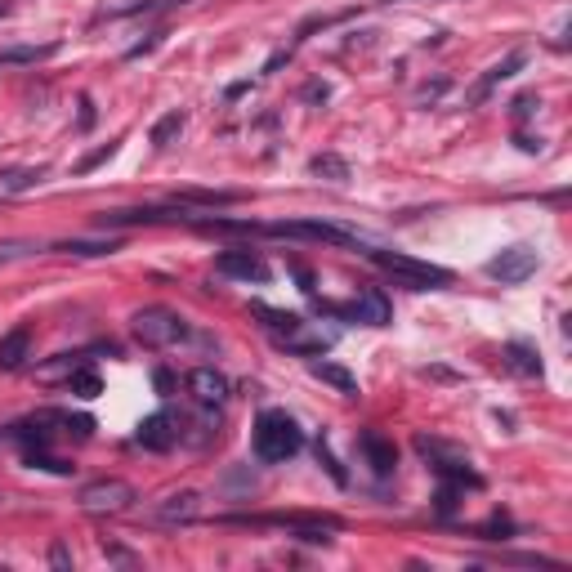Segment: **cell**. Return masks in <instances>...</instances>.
I'll return each mask as SVG.
<instances>
[{
    "label": "cell",
    "instance_id": "obj_1",
    "mask_svg": "<svg viewBox=\"0 0 572 572\" xmlns=\"http://www.w3.org/2000/svg\"><path fill=\"white\" fill-rule=\"evenodd\" d=\"M251 447H255V456H260L264 465H282V461H291V456H300L304 429L295 425V416H286V412H264L260 421H255Z\"/></svg>",
    "mask_w": 572,
    "mask_h": 572
},
{
    "label": "cell",
    "instance_id": "obj_2",
    "mask_svg": "<svg viewBox=\"0 0 572 572\" xmlns=\"http://www.w3.org/2000/svg\"><path fill=\"white\" fill-rule=\"evenodd\" d=\"M367 260L376 264V269H385L398 286H407V291H443V286H452V273H447V269L425 264V260H412V255H403V251H380V246H367Z\"/></svg>",
    "mask_w": 572,
    "mask_h": 572
},
{
    "label": "cell",
    "instance_id": "obj_3",
    "mask_svg": "<svg viewBox=\"0 0 572 572\" xmlns=\"http://www.w3.org/2000/svg\"><path fill=\"white\" fill-rule=\"evenodd\" d=\"M130 331H135V340L143 349H170V345H179V340L193 336L188 322L179 318L175 309H166V304H148V309H139L135 318H130Z\"/></svg>",
    "mask_w": 572,
    "mask_h": 572
},
{
    "label": "cell",
    "instance_id": "obj_4",
    "mask_svg": "<svg viewBox=\"0 0 572 572\" xmlns=\"http://www.w3.org/2000/svg\"><path fill=\"white\" fill-rule=\"evenodd\" d=\"M416 452L425 456L429 465H434V474H443L447 483H456V488H483V474L470 465V456H461L456 447L438 443V438H425L416 434Z\"/></svg>",
    "mask_w": 572,
    "mask_h": 572
},
{
    "label": "cell",
    "instance_id": "obj_5",
    "mask_svg": "<svg viewBox=\"0 0 572 572\" xmlns=\"http://www.w3.org/2000/svg\"><path fill=\"white\" fill-rule=\"evenodd\" d=\"M255 233L295 237V242H327V246H358V233L331 224V219H278V224H255Z\"/></svg>",
    "mask_w": 572,
    "mask_h": 572
},
{
    "label": "cell",
    "instance_id": "obj_6",
    "mask_svg": "<svg viewBox=\"0 0 572 572\" xmlns=\"http://www.w3.org/2000/svg\"><path fill=\"white\" fill-rule=\"evenodd\" d=\"M331 318H345V322H362V327H389L394 318V304L380 286H358V295L349 304H322Z\"/></svg>",
    "mask_w": 572,
    "mask_h": 572
},
{
    "label": "cell",
    "instance_id": "obj_7",
    "mask_svg": "<svg viewBox=\"0 0 572 572\" xmlns=\"http://www.w3.org/2000/svg\"><path fill=\"white\" fill-rule=\"evenodd\" d=\"M76 501H81V510H90V514H126L130 505L139 501V492L130 488L126 479H94V483H85Z\"/></svg>",
    "mask_w": 572,
    "mask_h": 572
},
{
    "label": "cell",
    "instance_id": "obj_8",
    "mask_svg": "<svg viewBox=\"0 0 572 572\" xmlns=\"http://www.w3.org/2000/svg\"><path fill=\"white\" fill-rule=\"evenodd\" d=\"M537 269H541V255L532 251V246H523V242L505 246V251H497V255L488 260V278H492V282H501V286H519V282H528Z\"/></svg>",
    "mask_w": 572,
    "mask_h": 572
},
{
    "label": "cell",
    "instance_id": "obj_9",
    "mask_svg": "<svg viewBox=\"0 0 572 572\" xmlns=\"http://www.w3.org/2000/svg\"><path fill=\"white\" fill-rule=\"evenodd\" d=\"M197 514H202V497H197L193 488H184V492H170V497L152 501L148 519L161 523V528H184V523H193Z\"/></svg>",
    "mask_w": 572,
    "mask_h": 572
},
{
    "label": "cell",
    "instance_id": "obj_10",
    "mask_svg": "<svg viewBox=\"0 0 572 572\" xmlns=\"http://www.w3.org/2000/svg\"><path fill=\"white\" fill-rule=\"evenodd\" d=\"M166 219H179V224H197L202 215H193V211H161V206H135V211H103L94 224L99 228H135V224H166Z\"/></svg>",
    "mask_w": 572,
    "mask_h": 572
},
{
    "label": "cell",
    "instance_id": "obj_11",
    "mask_svg": "<svg viewBox=\"0 0 572 572\" xmlns=\"http://www.w3.org/2000/svg\"><path fill=\"white\" fill-rule=\"evenodd\" d=\"M215 269L224 273V278H237V282H255V286H264V282L273 278V269H269V264H264V260H260V255H255V251H242V246H237V251H219Z\"/></svg>",
    "mask_w": 572,
    "mask_h": 572
},
{
    "label": "cell",
    "instance_id": "obj_12",
    "mask_svg": "<svg viewBox=\"0 0 572 572\" xmlns=\"http://www.w3.org/2000/svg\"><path fill=\"white\" fill-rule=\"evenodd\" d=\"M188 394H193L197 407H224L228 394H233V385H228L224 371L197 367V371H188Z\"/></svg>",
    "mask_w": 572,
    "mask_h": 572
},
{
    "label": "cell",
    "instance_id": "obj_13",
    "mask_svg": "<svg viewBox=\"0 0 572 572\" xmlns=\"http://www.w3.org/2000/svg\"><path fill=\"white\" fill-rule=\"evenodd\" d=\"M358 452L367 456V465H371L376 479H389V474H394L398 447H394V438H385L380 429H362V434H358Z\"/></svg>",
    "mask_w": 572,
    "mask_h": 572
},
{
    "label": "cell",
    "instance_id": "obj_14",
    "mask_svg": "<svg viewBox=\"0 0 572 572\" xmlns=\"http://www.w3.org/2000/svg\"><path fill=\"white\" fill-rule=\"evenodd\" d=\"M135 443L148 447V452H170V447L179 443V425L170 412H152L143 416V425L135 429Z\"/></svg>",
    "mask_w": 572,
    "mask_h": 572
},
{
    "label": "cell",
    "instance_id": "obj_15",
    "mask_svg": "<svg viewBox=\"0 0 572 572\" xmlns=\"http://www.w3.org/2000/svg\"><path fill=\"white\" fill-rule=\"evenodd\" d=\"M32 354V327H14L0 336V371H18Z\"/></svg>",
    "mask_w": 572,
    "mask_h": 572
},
{
    "label": "cell",
    "instance_id": "obj_16",
    "mask_svg": "<svg viewBox=\"0 0 572 572\" xmlns=\"http://www.w3.org/2000/svg\"><path fill=\"white\" fill-rule=\"evenodd\" d=\"M45 179V166H5L0 170V197H18Z\"/></svg>",
    "mask_w": 572,
    "mask_h": 572
},
{
    "label": "cell",
    "instance_id": "obj_17",
    "mask_svg": "<svg viewBox=\"0 0 572 572\" xmlns=\"http://www.w3.org/2000/svg\"><path fill=\"white\" fill-rule=\"evenodd\" d=\"M309 371H313L318 380H327V385H336L345 398H354V394H358V376H349V371H345V367H336V362H327V358H309Z\"/></svg>",
    "mask_w": 572,
    "mask_h": 572
},
{
    "label": "cell",
    "instance_id": "obj_18",
    "mask_svg": "<svg viewBox=\"0 0 572 572\" xmlns=\"http://www.w3.org/2000/svg\"><path fill=\"white\" fill-rule=\"evenodd\" d=\"M519 68H523V54H510V59H501V63H497V68H488V76H483V81L470 90V103H483V99L492 94V85L510 81V76L519 72Z\"/></svg>",
    "mask_w": 572,
    "mask_h": 572
},
{
    "label": "cell",
    "instance_id": "obj_19",
    "mask_svg": "<svg viewBox=\"0 0 572 572\" xmlns=\"http://www.w3.org/2000/svg\"><path fill=\"white\" fill-rule=\"evenodd\" d=\"M184 126H188V117H184V112H166V117H157V126H152V148H157V152H166L170 148V143H175L179 135H184Z\"/></svg>",
    "mask_w": 572,
    "mask_h": 572
},
{
    "label": "cell",
    "instance_id": "obj_20",
    "mask_svg": "<svg viewBox=\"0 0 572 572\" xmlns=\"http://www.w3.org/2000/svg\"><path fill=\"white\" fill-rule=\"evenodd\" d=\"M68 394H76V398H99L103 394L99 371L85 367V362H76V367L68 371Z\"/></svg>",
    "mask_w": 572,
    "mask_h": 572
},
{
    "label": "cell",
    "instance_id": "obj_21",
    "mask_svg": "<svg viewBox=\"0 0 572 572\" xmlns=\"http://www.w3.org/2000/svg\"><path fill=\"white\" fill-rule=\"evenodd\" d=\"M54 50H59V41H50V45H14V50H0V68H9V63H41V59H50Z\"/></svg>",
    "mask_w": 572,
    "mask_h": 572
},
{
    "label": "cell",
    "instance_id": "obj_22",
    "mask_svg": "<svg viewBox=\"0 0 572 572\" xmlns=\"http://www.w3.org/2000/svg\"><path fill=\"white\" fill-rule=\"evenodd\" d=\"M309 170H313V175L336 179V184H340V179H349V161H345V157H336V152H322V157H313V161H309Z\"/></svg>",
    "mask_w": 572,
    "mask_h": 572
},
{
    "label": "cell",
    "instance_id": "obj_23",
    "mask_svg": "<svg viewBox=\"0 0 572 572\" xmlns=\"http://www.w3.org/2000/svg\"><path fill=\"white\" fill-rule=\"evenodd\" d=\"M505 358H510V367L519 371V376H541V358L532 354L528 345H510L505 349Z\"/></svg>",
    "mask_w": 572,
    "mask_h": 572
},
{
    "label": "cell",
    "instance_id": "obj_24",
    "mask_svg": "<svg viewBox=\"0 0 572 572\" xmlns=\"http://www.w3.org/2000/svg\"><path fill=\"white\" fill-rule=\"evenodd\" d=\"M41 251V242H27V237H9L0 242V264H14V260H27V255Z\"/></svg>",
    "mask_w": 572,
    "mask_h": 572
},
{
    "label": "cell",
    "instance_id": "obj_25",
    "mask_svg": "<svg viewBox=\"0 0 572 572\" xmlns=\"http://www.w3.org/2000/svg\"><path fill=\"white\" fill-rule=\"evenodd\" d=\"M59 251H68V255H85V260H94V255H112V251H117V242H112V237H108V242H63Z\"/></svg>",
    "mask_w": 572,
    "mask_h": 572
},
{
    "label": "cell",
    "instance_id": "obj_26",
    "mask_svg": "<svg viewBox=\"0 0 572 572\" xmlns=\"http://www.w3.org/2000/svg\"><path fill=\"white\" fill-rule=\"evenodd\" d=\"M179 202H197V206H233L237 193H206V188H193V193H179Z\"/></svg>",
    "mask_w": 572,
    "mask_h": 572
},
{
    "label": "cell",
    "instance_id": "obj_27",
    "mask_svg": "<svg viewBox=\"0 0 572 572\" xmlns=\"http://www.w3.org/2000/svg\"><path fill=\"white\" fill-rule=\"evenodd\" d=\"M318 461H322V465H327V470H331V479H336V483H340V488H345V483H349V474H345V470H340V461H336V456H331L327 438H318Z\"/></svg>",
    "mask_w": 572,
    "mask_h": 572
},
{
    "label": "cell",
    "instance_id": "obj_28",
    "mask_svg": "<svg viewBox=\"0 0 572 572\" xmlns=\"http://www.w3.org/2000/svg\"><path fill=\"white\" fill-rule=\"evenodd\" d=\"M434 505H438V514H452V510H456V483H443Z\"/></svg>",
    "mask_w": 572,
    "mask_h": 572
},
{
    "label": "cell",
    "instance_id": "obj_29",
    "mask_svg": "<svg viewBox=\"0 0 572 572\" xmlns=\"http://www.w3.org/2000/svg\"><path fill=\"white\" fill-rule=\"evenodd\" d=\"M112 152H117V143H103V148H99V152H90V157H85L76 170H81V175H85V170H94V166H99V161H108Z\"/></svg>",
    "mask_w": 572,
    "mask_h": 572
},
{
    "label": "cell",
    "instance_id": "obj_30",
    "mask_svg": "<svg viewBox=\"0 0 572 572\" xmlns=\"http://www.w3.org/2000/svg\"><path fill=\"white\" fill-rule=\"evenodd\" d=\"M50 564L54 568H72V550L63 546V541H54V546H50Z\"/></svg>",
    "mask_w": 572,
    "mask_h": 572
},
{
    "label": "cell",
    "instance_id": "obj_31",
    "mask_svg": "<svg viewBox=\"0 0 572 572\" xmlns=\"http://www.w3.org/2000/svg\"><path fill=\"white\" fill-rule=\"evenodd\" d=\"M90 126H94V103L81 99V130H90Z\"/></svg>",
    "mask_w": 572,
    "mask_h": 572
},
{
    "label": "cell",
    "instance_id": "obj_32",
    "mask_svg": "<svg viewBox=\"0 0 572 572\" xmlns=\"http://www.w3.org/2000/svg\"><path fill=\"white\" fill-rule=\"evenodd\" d=\"M108 550V559H117V564H135V555H126V550H117V546H103Z\"/></svg>",
    "mask_w": 572,
    "mask_h": 572
},
{
    "label": "cell",
    "instance_id": "obj_33",
    "mask_svg": "<svg viewBox=\"0 0 572 572\" xmlns=\"http://www.w3.org/2000/svg\"><path fill=\"white\" fill-rule=\"evenodd\" d=\"M157 389L170 398V389H175V380H170V371H157Z\"/></svg>",
    "mask_w": 572,
    "mask_h": 572
}]
</instances>
